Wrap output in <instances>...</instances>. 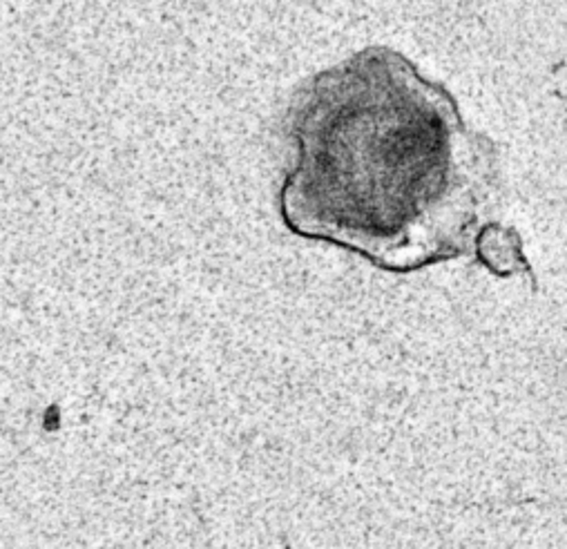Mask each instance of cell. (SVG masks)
<instances>
[{
  "label": "cell",
  "instance_id": "1",
  "mask_svg": "<svg viewBox=\"0 0 567 549\" xmlns=\"http://www.w3.org/2000/svg\"><path fill=\"white\" fill-rule=\"evenodd\" d=\"M296 166L279 190L293 232L406 272L467 248L487 199L489 144L398 52L324 70L291 107Z\"/></svg>",
  "mask_w": 567,
  "mask_h": 549
}]
</instances>
